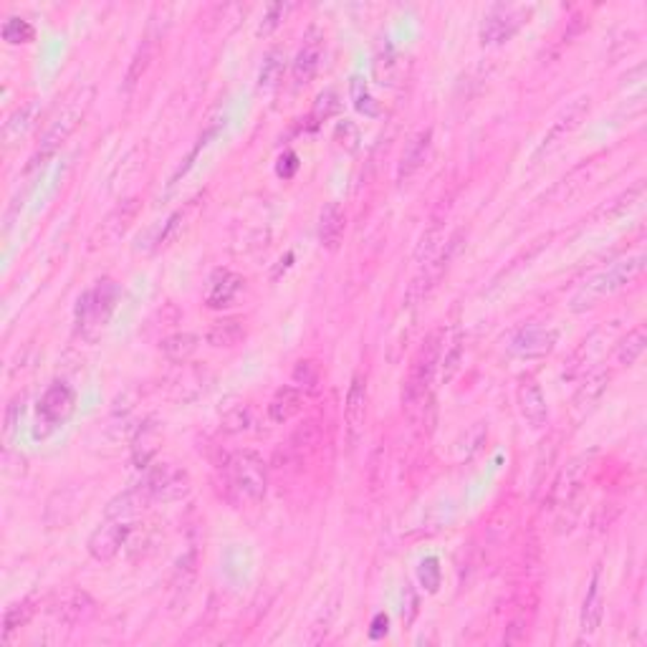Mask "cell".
Segmentation results:
<instances>
[{
	"label": "cell",
	"instance_id": "ab89813d",
	"mask_svg": "<svg viewBox=\"0 0 647 647\" xmlns=\"http://www.w3.org/2000/svg\"><path fill=\"white\" fill-rule=\"evenodd\" d=\"M296 155L294 152H286L284 158H281V165H279V174L281 177H291V174L296 173V167H299V162H296Z\"/></svg>",
	"mask_w": 647,
	"mask_h": 647
},
{
	"label": "cell",
	"instance_id": "f546056e",
	"mask_svg": "<svg viewBox=\"0 0 647 647\" xmlns=\"http://www.w3.org/2000/svg\"><path fill=\"white\" fill-rule=\"evenodd\" d=\"M158 442H159V435L155 427L140 430V438H137L134 445H132V456H134L137 468H144V465L152 460V456L158 453Z\"/></svg>",
	"mask_w": 647,
	"mask_h": 647
},
{
	"label": "cell",
	"instance_id": "4316f807",
	"mask_svg": "<svg viewBox=\"0 0 647 647\" xmlns=\"http://www.w3.org/2000/svg\"><path fill=\"white\" fill-rule=\"evenodd\" d=\"M33 114H36V104H26V107H18V109L5 119V125H3V140H5L8 147L13 142H18V140L26 134V129L33 125Z\"/></svg>",
	"mask_w": 647,
	"mask_h": 647
},
{
	"label": "cell",
	"instance_id": "cb8c5ba5",
	"mask_svg": "<svg viewBox=\"0 0 647 647\" xmlns=\"http://www.w3.org/2000/svg\"><path fill=\"white\" fill-rule=\"evenodd\" d=\"M137 213H140V200H126L114 213H109V218L101 225L104 240H117V238L122 236L126 228H129V222L134 221Z\"/></svg>",
	"mask_w": 647,
	"mask_h": 647
},
{
	"label": "cell",
	"instance_id": "484cf974",
	"mask_svg": "<svg viewBox=\"0 0 647 647\" xmlns=\"http://www.w3.org/2000/svg\"><path fill=\"white\" fill-rule=\"evenodd\" d=\"M645 344H647L645 329H643V327H635V329L627 332V336L615 347V362L622 364V367H632V364L643 357Z\"/></svg>",
	"mask_w": 647,
	"mask_h": 647
},
{
	"label": "cell",
	"instance_id": "277c9868",
	"mask_svg": "<svg viewBox=\"0 0 647 647\" xmlns=\"http://www.w3.org/2000/svg\"><path fill=\"white\" fill-rule=\"evenodd\" d=\"M119 299H122V291L114 281H109V279L96 281L94 288H89L77 306V329H79V334L92 339L101 332L109 324Z\"/></svg>",
	"mask_w": 647,
	"mask_h": 647
},
{
	"label": "cell",
	"instance_id": "d6986e66",
	"mask_svg": "<svg viewBox=\"0 0 647 647\" xmlns=\"http://www.w3.org/2000/svg\"><path fill=\"white\" fill-rule=\"evenodd\" d=\"M347 230V215L339 203H329V206L321 210V218H319V240L324 248H339L342 238Z\"/></svg>",
	"mask_w": 647,
	"mask_h": 647
},
{
	"label": "cell",
	"instance_id": "e0dca14e",
	"mask_svg": "<svg viewBox=\"0 0 647 647\" xmlns=\"http://www.w3.org/2000/svg\"><path fill=\"white\" fill-rule=\"evenodd\" d=\"M586 111H589V99H579V101H574L571 107H569L556 122L552 125V129L546 132V137H544V142H541V147L537 150V158H541L544 152H549V150H554L556 144L562 142L567 134H571L577 126L582 125V119L586 117Z\"/></svg>",
	"mask_w": 647,
	"mask_h": 647
},
{
	"label": "cell",
	"instance_id": "6da1fadb",
	"mask_svg": "<svg viewBox=\"0 0 647 647\" xmlns=\"http://www.w3.org/2000/svg\"><path fill=\"white\" fill-rule=\"evenodd\" d=\"M225 498L236 505H255L269 490V468L253 450H236L221 465Z\"/></svg>",
	"mask_w": 647,
	"mask_h": 647
},
{
	"label": "cell",
	"instance_id": "44dd1931",
	"mask_svg": "<svg viewBox=\"0 0 647 647\" xmlns=\"http://www.w3.org/2000/svg\"><path fill=\"white\" fill-rule=\"evenodd\" d=\"M319 441H321V433H319L316 420L303 423V425H301L299 430H296V433L288 438V442H286V458H291L294 463L306 460L316 450Z\"/></svg>",
	"mask_w": 647,
	"mask_h": 647
},
{
	"label": "cell",
	"instance_id": "83f0119b",
	"mask_svg": "<svg viewBox=\"0 0 647 647\" xmlns=\"http://www.w3.org/2000/svg\"><path fill=\"white\" fill-rule=\"evenodd\" d=\"M284 51H279V48H273V51L266 53L263 66H261V74H258V86L261 89H273L279 81L284 79Z\"/></svg>",
	"mask_w": 647,
	"mask_h": 647
},
{
	"label": "cell",
	"instance_id": "d6a6232c",
	"mask_svg": "<svg viewBox=\"0 0 647 647\" xmlns=\"http://www.w3.org/2000/svg\"><path fill=\"white\" fill-rule=\"evenodd\" d=\"M319 379H321V369H319V364L314 360H301V362H296V367H294V382H296L299 390L311 392V390L319 387Z\"/></svg>",
	"mask_w": 647,
	"mask_h": 647
},
{
	"label": "cell",
	"instance_id": "7c38bea8",
	"mask_svg": "<svg viewBox=\"0 0 647 647\" xmlns=\"http://www.w3.org/2000/svg\"><path fill=\"white\" fill-rule=\"evenodd\" d=\"M523 26V8L514 5H496L490 13L483 18L481 26V41L483 44H504L514 33Z\"/></svg>",
	"mask_w": 647,
	"mask_h": 647
},
{
	"label": "cell",
	"instance_id": "8992f818",
	"mask_svg": "<svg viewBox=\"0 0 647 647\" xmlns=\"http://www.w3.org/2000/svg\"><path fill=\"white\" fill-rule=\"evenodd\" d=\"M144 493L150 496V501H180L182 496L190 493V475L185 468L174 465V463H159L155 465L144 483H140Z\"/></svg>",
	"mask_w": 647,
	"mask_h": 647
},
{
	"label": "cell",
	"instance_id": "9c48e42d",
	"mask_svg": "<svg viewBox=\"0 0 647 647\" xmlns=\"http://www.w3.org/2000/svg\"><path fill=\"white\" fill-rule=\"evenodd\" d=\"M556 339H559V334L554 329L531 324V327H523L514 334L508 349H511V354H516L522 360H541V357L552 354L554 347H556Z\"/></svg>",
	"mask_w": 647,
	"mask_h": 647
},
{
	"label": "cell",
	"instance_id": "60d3db41",
	"mask_svg": "<svg viewBox=\"0 0 647 647\" xmlns=\"http://www.w3.org/2000/svg\"><path fill=\"white\" fill-rule=\"evenodd\" d=\"M387 625H390L387 615L375 617V622H372V630H369V637H372V640H379L382 635H387Z\"/></svg>",
	"mask_w": 647,
	"mask_h": 647
},
{
	"label": "cell",
	"instance_id": "5b68a950",
	"mask_svg": "<svg viewBox=\"0 0 647 647\" xmlns=\"http://www.w3.org/2000/svg\"><path fill=\"white\" fill-rule=\"evenodd\" d=\"M585 471L586 456L569 463L562 471L556 486H554V511H556V526L559 531H571L582 514V498H585Z\"/></svg>",
	"mask_w": 647,
	"mask_h": 647
},
{
	"label": "cell",
	"instance_id": "52a82bcc",
	"mask_svg": "<svg viewBox=\"0 0 647 647\" xmlns=\"http://www.w3.org/2000/svg\"><path fill=\"white\" fill-rule=\"evenodd\" d=\"M77 410V392L66 382L48 384L44 397L38 400V425H46V435L51 430L61 427Z\"/></svg>",
	"mask_w": 647,
	"mask_h": 647
},
{
	"label": "cell",
	"instance_id": "d4e9b609",
	"mask_svg": "<svg viewBox=\"0 0 647 647\" xmlns=\"http://www.w3.org/2000/svg\"><path fill=\"white\" fill-rule=\"evenodd\" d=\"M155 56H158V41L152 38V36H147L142 41V46L137 48V53H134V59L129 63V71H126V89H134L142 77L147 74V69H150V63L155 61Z\"/></svg>",
	"mask_w": 647,
	"mask_h": 647
},
{
	"label": "cell",
	"instance_id": "ba28073f",
	"mask_svg": "<svg viewBox=\"0 0 647 647\" xmlns=\"http://www.w3.org/2000/svg\"><path fill=\"white\" fill-rule=\"evenodd\" d=\"M129 534H132L129 522H125V519H107L89 537L86 549H89V554L94 556L96 562H111L117 554L122 552Z\"/></svg>",
	"mask_w": 647,
	"mask_h": 647
},
{
	"label": "cell",
	"instance_id": "4dcf8cb0",
	"mask_svg": "<svg viewBox=\"0 0 647 647\" xmlns=\"http://www.w3.org/2000/svg\"><path fill=\"white\" fill-rule=\"evenodd\" d=\"M33 36H36V28L26 18H8L3 23V41L13 44V46H20V44H31Z\"/></svg>",
	"mask_w": 647,
	"mask_h": 647
},
{
	"label": "cell",
	"instance_id": "e575fe53",
	"mask_svg": "<svg viewBox=\"0 0 647 647\" xmlns=\"http://www.w3.org/2000/svg\"><path fill=\"white\" fill-rule=\"evenodd\" d=\"M460 360H463V339L456 336V342L445 349V354L441 352L442 382H450V379L456 377V372H458V367H460Z\"/></svg>",
	"mask_w": 647,
	"mask_h": 647
},
{
	"label": "cell",
	"instance_id": "9a60e30c",
	"mask_svg": "<svg viewBox=\"0 0 647 647\" xmlns=\"http://www.w3.org/2000/svg\"><path fill=\"white\" fill-rule=\"evenodd\" d=\"M243 276H238L233 271L228 269H218L210 281H207V291H206V303L207 309H225L230 306L236 296L243 291Z\"/></svg>",
	"mask_w": 647,
	"mask_h": 647
},
{
	"label": "cell",
	"instance_id": "74e56055",
	"mask_svg": "<svg viewBox=\"0 0 647 647\" xmlns=\"http://www.w3.org/2000/svg\"><path fill=\"white\" fill-rule=\"evenodd\" d=\"M286 11H288V5H281V3H276V5H271V8H269V16H266V20L261 23V28H258V33H261V36H269V33L273 31V28H279V26H281V20H284Z\"/></svg>",
	"mask_w": 647,
	"mask_h": 647
},
{
	"label": "cell",
	"instance_id": "f1b7e54d",
	"mask_svg": "<svg viewBox=\"0 0 647 647\" xmlns=\"http://www.w3.org/2000/svg\"><path fill=\"white\" fill-rule=\"evenodd\" d=\"M607 382H610V372H594L585 379V384L579 387V392L574 397V405L577 408H586L592 402H597L602 392L607 390Z\"/></svg>",
	"mask_w": 647,
	"mask_h": 647
},
{
	"label": "cell",
	"instance_id": "8fae6325",
	"mask_svg": "<svg viewBox=\"0 0 647 647\" xmlns=\"http://www.w3.org/2000/svg\"><path fill=\"white\" fill-rule=\"evenodd\" d=\"M367 379L362 375L352 379L347 392V405H344V430H347L349 448H354L357 442L362 441L364 435V423H367Z\"/></svg>",
	"mask_w": 647,
	"mask_h": 647
},
{
	"label": "cell",
	"instance_id": "4fadbf2b",
	"mask_svg": "<svg viewBox=\"0 0 647 647\" xmlns=\"http://www.w3.org/2000/svg\"><path fill=\"white\" fill-rule=\"evenodd\" d=\"M321 59H324V33L319 28H309L306 36H303V46L299 48L296 59H294V81L296 84H309L314 79L319 66H321Z\"/></svg>",
	"mask_w": 647,
	"mask_h": 647
},
{
	"label": "cell",
	"instance_id": "5bb4252c",
	"mask_svg": "<svg viewBox=\"0 0 647 647\" xmlns=\"http://www.w3.org/2000/svg\"><path fill=\"white\" fill-rule=\"evenodd\" d=\"M430 152H433V129H423L405 147V152L400 158V167H397V180L408 182L412 174L420 173L425 167Z\"/></svg>",
	"mask_w": 647,
	"mask_h": 647
},
{
	"label": "cell",
	"instance_id": "8d00e7d4",
	"mask_svg": "<svg viewBox=\"0 0 647 647\" xmlns=\"http://www.w3.org/2000/svg\"><path fill=\"white\" fill-rule=\"evenodd\" d=\"M336 109H339V96L334 94V92H324V94H319V99H316V107H314L316 119H327V117H332Z\"/></svg>",
	"mask_w": 647,
	"mask_h": 647
},
{
	"label": "cell",
	"instance_id": "7a4b0ae2",
	"mask_svg": "<svg viewBox=\"0 0 647 647\" xmlns=\"http://www.w3.org/2000/svg\"><path fill=\"white\" fill-rule=\"evenodd\" d=\"M441 352H442V332H433L425 339V344L420 347L417 357L410 364V375L405 379L402 387V410L410 420H417L425 412V402L433 390V382L441 367Z\"/></svg>",
	"mask_w": 647,
	"mask_h": 647
},
{
	"label": "cell",
	"instance_id": "ffe728a7",
	"mask_svg": "<svg viewBox=\"0 0 647 647\" xmlns=\"http://www.w3.org/2000/svg\"><path fill=\"white\" fill-rule=\"evenodd\" d=\"M602 571L600 567L592 571V579H589V589H586L585 607H582V632L585 635H594L600 630L602 625Z\"/></svg>",
	"mask_w": 647,
	"mask_h": 647
},
{
	"label": "cell",
	"instance_id": "30bf717a",
	"mask_svg": "<svg viewBox=\"0 0 647 647\" xmlns=\"http://www.w3.org/2000/svg\"><path fill=\"white\" fill-rule=\"evenodd\" d=\"M51 612L66 627H79V625H86L94 617L96 602L84 589H66L63 594H59V600L53 602Z\"/></svg>",
	"mask_w": 647,
	"mask_h": 647
},
{
	"label": "cell",
	"instance_id": "d590c367",
	"mask_svg": "<svg viewBox=\"0 0 647 647\" xmlns=\"http://www.w3.org/2000/svg\"><path fill=\"white\" fill-rule=\"evenodd\" d=\"M441 562L435 559V556H427L420 562V585L425 586L427 592L433 594V592H438V586H441Z\"/></svg>",
	"mask_w": 647,
	"mask_h": 647
},
{
	"label": "cell",
	"instance_id": "3957f363",
	"mask_svg": "<svg viewBox=\"0 0 647 647\" xmlns=\"http://www.w3.org/2000/svg\"><path fill=\"white\" fill-rule=\"evenodd\" d=\"M643 269H645V258L643 255H632L627 261H619L615 263L612 269L602 271L597 276H592L582 291L571 299V309L574 311H585V309H592L594 303L610 294H615L619 288L630 286L632 281H637L643 276Z\"/></svg>",
	"mask_w": 647,
	"mask_h": 647
},
{
	"label": "cell",
	"instance_id": "2e32d148",
	"mask_svg": "<svg viewBox=\"0 0 647 647\" xmlns=\"http://www.w3.org/2000/svg\"><path fill=\"white\" fill-rule=\"evenodd\" d=\"M519 410H522L523 420L534 427V430L549 423L546 395H544V390L538 387L534 379H523L522 387H519Z\"/></svg>",
	"mask_w": 647,
	"mask_h": 647
},
{
	"label": "cell",
	"instance_id": "603a6c76",
	"mask_svg": "<svg viewBox=\"0 0 647 647\" xmlns=\"http://www.w3.org/2000/svg\"><path fill=\"white\" fill-rule=\"evenodd\" d=\"M198 336L190 332H177L170 334L167 339L159 342V352L165 354V360L173 364H185L198 352Z\"/></svg>",
	"mask_w": 647,
	"mask_h": 647
},
{
	"label": "cell",
	"instance_id": "836d02e7",
	"mask_svg": "<svg viewBox=\"0 0 647 647\" xmlns=\"http://www.w3.org/2000/svg\"><path fill=\"white\" fill-rule=\"evenodd\" d=\"M349 92H352V101H354L357 111H362V114H367V117H375V114H377V104H375V99L369 96V92H367V84H364L360 77H352Z\"/></svg>",
	"mask_w": 647,
	"mask_h": 647
},
{
	"label": "cell",
	"instance_id": "f35d334b",
	"mask_svg": "<svg viewBox=\"0 0 647 647\" xmlns=\"http://www.w3.org/2000/svg\"><path fill=\"white\" fill-rule=\"evenodd\" d=\"M248 410L246 408H238L236 412H230L228 417H225V427L228 430H233V433H238V430H246L248 427Z\"/></svg>",
	"mask_w": 647,
	"mask_h": 647
},
{
	"label": "cell",
	"instance_id": "ac0fdd59",
	"mask_svg": "<svg viewBox=\"0 0 647 647\" xmlns=\"http://www.w3.org/2000/svg\"><path fill=\"white\" fill-rule=\"evenodd\" d=\"M301 410H303V392H301L299 387L286 384L281 390H276V395L271 397L269 417L271 423H276V425H286Z\"/></svg>",
	"mask_w": 647,
	"mask_h": 647
},
{
	"label": "cell",
	"instance_id": "7402d4cb",
	"mask_svg": "<svg viewBox=\"0 0 647 647\" xmlns=\"http://www.w3.org/2000/svg\"><path fill=\"white\" fill-rule=\"evenodd\" d=\"M207 344L215 349H233L246 339V324L240 319H221L207 329Z\"/></svg>",
	"mask_w": 647,
	"mask_h": 647
},
{
	"label": "cell",
	"instance_id": "1f68e13d",
	"mask_svg": "<svg viewBox=\"0 0 647 647\" xmlns=\"http://www.w3.org/2000/svg\"><path fill=\"white\" fill-rule=\"evenodd\" d=\"M33 617V602H18L13 607H8V612H5V627H3V637L8 640L18 627H26L28 625V619Z\"/></svg>",
	"mask_w": 647,
	"mask_h": 647
}]
</instances>
